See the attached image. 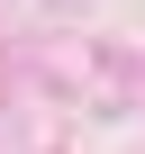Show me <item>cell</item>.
Returning <instances> with one entry per match:
<instances>
[]
</instances>
